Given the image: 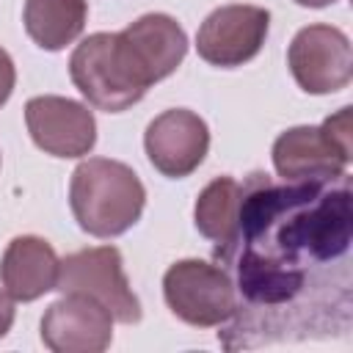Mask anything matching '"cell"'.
<instances>
[{
  "mask_svg": "<svg viewBox=\"0 0 353 353\" xmlns=\"http://www.w3.org/2000/svg\"><path fill=\"white\" fill-rule=\"evenodd\" d=\"M350 237L353 196L347 174L273 182L256 171L243 182L237 234L215 254L232 268L229 279L254 317L259 312L270 314L259 342H270L279 312L295 306L306 290L309 268L345 256ZM245 323L232 325L229 334Z\"/></svg>",
  "mask_w": 353,
  "mask_h": 353,
  "instance_id": "obj_1",
  "label": "cell"
},
{
  "mask_svg": "<svg viewBox=\"0 0 353 353\" xmlns=\"http://www.w3.org/2000/svg\"><path fill=\"white\" fill-rule=\"evenodd\" d=\"M69 204L83 232L116 237L141 218L146 190L130 165L108 157H88L72 174Z\"/></svg>",
  "mask_w": 353,
  "mask_h": 353,
  "instance_id": "obj_2",
  "label": "cell"
},
{
  "mask_svg": "<svg viewBox=\"0 0 353 353\" xmlns=\"http://www.w3.org/2000/svg\"><path fill=\"white\" fill-rule=\"evenodd\" d=\"M353 149L350 108L320 127H292L273 143V165L281 179H328L345 174Z\"/></svg>",
  "mask_w": 353,
  "mask_h": 353,
  "instance_id": "obj_3",
  "label": "cell"
},
{
  "mask_svg": "<svg viewBox=\"0 0 353 353\" xmlns=\"http://www.w3.org/2000/svg\"><path fill=\"white\" fill-rule=\"evenodd\" d=\"M69 74L80 94L108 113L127 110L146 94V85L127 63L116 33H94L83 39L72 52Z\"/></svg>",
  "mask_w": 353,
  "mask_h": 353,
  "instance_id": "obj_4",
  "label": "cell"
},
{
  "mask_svg": "<svg viewBox=\"0 0 353 353\" xmlns=\"http://www.w3.org/2000/svg\"><path fill=\"white\" fill-rule=\"evenodd\" d=\"M168 309L196 328L229 323L237 314V292L221 265L204 259L174 262L163 276Z\"/></svg>",
  "mask_w": 353,
  "mask_h": 353,
  "instance_id": "obj_5",
  "label": "cell"
},
{
  "mask_svg": "<svg viewBox=\"0 0 353 353\" xmlns=\"http://www.w3.org/2000/svg\"><path fill=\"white\" fill-rule=\"evenodd\" d=\"M55 290H61L63 295L80 292L99 301L119 323L141 320V303L130 290L121 268V254L113 245H97L69 254L58 268Z\"/></svg>",
  "mask_w": 353,
  "mask_h": 353,
  "instance_id": "obj_6",
  "label": "cell"
},
{
  "mask_svg": "<svg viewBox=\"0 0 353 353\" xmlns=\"http://www.w3.org/2000/svg\"><path fill=\"white\" fill-rule=\"evenodd\" d=\"M295 83L309 94H331L350 83L353 50L347 36L331 25H309L295 33L287 52Z\"/></svg>",
  "mask_w": 353,
  "mask_h": 353,
  "instance_id": "obj_7",
  "label": "cell"
},
{
  "mask_svg": "<svg viewBox=\"0 0 353 353\" xmlns=\"http://www.w3.org/2000/svg\"><path fill=\"white\" fill-rule=\"evenodd\" d=\"M268 25L270 14L259 6H221L201 22L196 50L212 66H243L262 50Z\"/></svg>",
  "mask_w": 353,
  "mask_h": 353,
  "instance_id": "obj_8",
  "label": "cell"
},
{
  "mask_svg": "<svg viewBox=\"0 0 353 353\" xmlns=\"http://www.w3.org/2000/svg\"><path fill=\"white\" fill-rule=\"evenodd\" d=\"M25 124L39 149L55 157H83L97 143L94 113L66 97H33L25 105Z\"/></svg>",
  "mask_w": 353,
  "mask_h": 353,
  "instance_id": "obj_9",
  "label": "cell"
},
{
  "mask_svg": "<svg viewBox=\"0 0 353 353\" xmlns=\"http://www.w3.org/2000/svg\"><path fill=\"white\" fill-rule=\"evenodd\" d=\"M116 39L135 77L146 88L168 77L188 52V36L168 14H143L121 33H116Z\"/></svg>",
  "mask_w": 353,
  "mask_h": 353,
  "instance_id": "obj_10",
  "label": "cell"
},
{
  "mask_svg": "<svg viewBox=\"0 0 353 353\" xmlns=\"http://www.w3.org/2000/svg\"><path fill=\"white\" fill-rule=\"evenodd\" d=\"M110 339V312L80 292H66L41 317V342L55 353H99Z\"/></svg>",
  "mask_w": 353,
  "mask_h": 353,
  "instance_id": "obj_11",
  "label": "cell"
},
{
  "mask_svg": "<svg viewBox=\"0 0 353 353\" xmlns=\"http://www.w3.org/2000/svg\"><path fill=\"white\" fill-rule=\"evenodd\" d=\"M146 154L152 165L165 176H188L193 174L207 149H210V130L201 116L185 108H174L160 113L143 135Z\"/></svg>",
  "mask_w": 353,
  "mask_h": 353,
  "instance_id": "obj_12",
  "label": "cell"
},
{
  "mask_svg": "<svg viewBox=\"0 0 353 353\" xmlns=\"http://www.w3.org/2000/svg\"><path fill=\"white\" fill-rule=\"evenodd\" d=\"M58 268L61 262L47 240L22 234L8 243L3 262H0V279L11 298L36 301L44 292L55 290Z\"/></svg>",
  "mask_w": 353,
  "mask_h": 353,
  "instance_id": "obj_13",
  "label": "cell"
},
{
  "mask_svg": "<svg viewBox=\"0 0 353 353\" xmlns=\"http://www.w3.org/2000/svg\"><path fill=\"white\" fill-rule=\"evenodd\" d=\"M85 0H25V30L41 50H63L85 28Z\"/></svg>",
  "mask_w": 353,
  "mask_h": 353,
  "instance_id": "obj_14",
  "label": "cell"
},
{
  "mask_svg": "<svg viewBox=\"0 0 353 353\" xmlns=\"http://www.w3.org/2000/svg\"><path fill=\"white\" fill-rule=\"evenodd\" d=\"M240 196L243 185L232 176H215L196 199V229L210 237L212 243L226 245L237 234V218H240Z\"/></svg>",
  "mask_w": 353,
  "mask_h": 353,
  "instance_id": "obj_15",
  "label": "cell"
},
{
  "mask_svg": "<svg viewBox=\"0 0 353 353\" xmlns=\"http://www.w3.org/2000/svg\"><path fill=\"white\" fill-rule=\"evenodd\" d=\"M14 83H17L14 61H11V55L0 47V108L8 102V97H11V91H14Z\"/></svg>",
  "mask_w": 353,
  "mask_h": 353,
  "instance_id": "obj_16",
  "label": "cell"
},
{
  "mask_svg": "<svg viewBox=\"0 0 353 353\" xmlns=\"http://www.w3.org/2000/svg\"><path fill=\"white\" fill-rule=\"evenodd\" d=\"M11 323H14V301H11V295H8V292H3V290H0V336H6V334H8Z\"/></svg>",
  "mask_w": 353,
  "mask_h": 353,
  "instance_id": "obj_17",
  "label": "cell"
},
{
  "mask_svg": "<svg viewBox=\"0 0 353 353\" xmlns=\"http://www.w3.org/2000/svg\"><path fill=\"white\" fill-rule=\"evenodd\" d=\"M298 6H309V8H323V6H331L336 0H295Z\"/></svg>",
  "mask_w": 353,
  "mask_h": 353,
  "instance_id": "obj_18",
  "label": "cell"
}]
</instances>
